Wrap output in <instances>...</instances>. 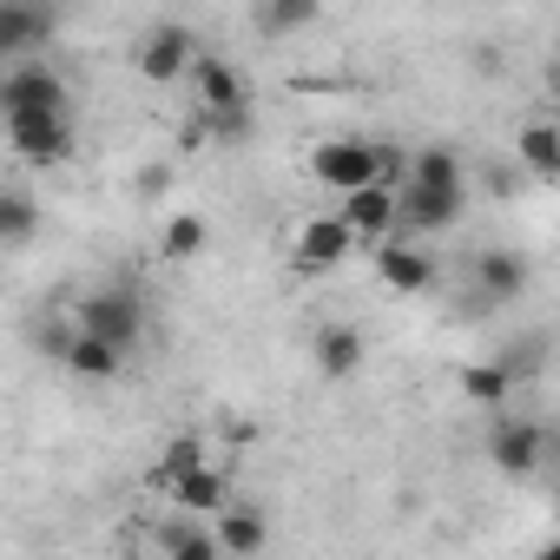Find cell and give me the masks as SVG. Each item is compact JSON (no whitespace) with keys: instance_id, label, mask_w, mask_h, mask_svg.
<instances>
[{"instance_id":"cell-1","label":"cell","mask_w":560,"mask_h":560,"mask_svg":"<svg viewBox=\"0 0 560 560\" xmlns=\"http://www.w3.org/2000/svg\"><path fill=\"white\" fill-rule=\"evenodd\" d=\"M73 330L126 357V350H132V343L145 337V304H139V291H126V284H106V291H86V298L73 304Z\"/></svg>"},{"instance_id":"cell-2","label":"cell","mask_w":560,"mask_h":560,"mask_svg":"<svg viewBox=\"0 0 560 560\" xmlns=\"http://www.w3.org/2000/svg\"><path fill=\"white\" fill-rule=\"evenodd\" d=\"M73 93L47 60H14L0 67V119H67Z\"/></svg>"},{"instance_id":"cell-3","label":"cell","mask_w":560,"mask_h":560,"mask_svg":"<svg viewBox=\"0 0 560 560\" xmlns=\"http://www.w3.org/2000/svg\"><path fill=\"white\" fill-rule=\"evenodd\" d=\"M311 172H317L330 191H363V185H389L396 152L376 145V139H324V145L311 152Z\"/></svg>"},{"instance_id":"cell-4","label":"cell","mask_w":560,"mask_h":560,"mask_svg":"<svg viewBox=\"0 0 560 560\" xmlns=\"http://www.w3.org/2000/svg\"><path fill=\"white\" fill-rule=\"evenodd\" d=\"M191 60H198V40H191V27H178V21H159V27L139 34V47H132V67H139L145 86H178V80L191 73Z\"/></svg>"},{"instance_id":"cell-5","label":"cell","mask_w":560,"mask_h":560,"mask_svg":"<svg viewBox=\"0 0 560 560\" xmlns=\"http://www.w3.org/2000/svg\"><path fill=\"white\" fill-rule=\"evenodd\" d=\"M54 27H60L54 8H34V0H0V67L40 60V47L54 40Z\"/></svg>"},{"instance_id":"cell-6","label":"cell","mask_w":560,"mask_h":560,"mask_svg":"<svg viewBox=\"0 0 560 560\" xmlns=\"http://www.w3.org/2000/svg\"><path fill=\"white\" fill-rule=\"evenodd\" d=\"M185 80L198 86V113H205V119H218V113H250V80H244L231 60H218V54H198Z\"/></svg>"},{"instance_id":"cell-7","label":"cell","mask_w":560,"mask_h":560,"mask_svg":"<svg viewBox=\"0 0 560 560\" xmlns=\"http://www.w3.org/2000/svg\"><path fill=\"white\" fill-rule=\"evenodd\" d=\"M462 205H468V185H455V191L402 185V191H396V231H402V237H409V231H448V224L462 218Z\"/></svg>"},{"instance_id":"cell-8","label":"cell","mask_w":560,"mask_h":560,"mask_svg":"<svg viewBox=\"0 0 560 560\" xmlns=\"http://www.w3.org/2000/svg\"><path fill=\"white\" fill-rule=\"evenodd\" d=\"M357 244H383L396 231V185H363V191H343V205L330 211Z\"/></svg>"},{"instance_id":"cell-9","label":"cell","mask_w":560,"mask_h":560,"mask_svg":"<svg viewBox=\"0 0 560 560\" xmlns=\"http://www.w3.org/2000/svg\"><path fill=\"white\" fill-rule=\"evenodd\" d=\"M540 455H547V435H540V422H527V416H501L494 429H488V462L501 468V475H534L540 468Z\"/></svg>"},{"instance_id":"cell-10","label":"cell","mask_w":560,"mask_h":560,"mask_svg":"<svg viewBox=\"0 0 560 560\" xmlns=\"http://www.w3.org/2000/svg\"><path fill=\"white\" fill-rule=\"evenodd\" d=\"M350 250H357V237H350L337 218H304V224H298V244H291V264H298L304 277H324V270L350 264Z\"/></svg>"},{"instance_id":"cell-11","label":"cell","mask_w":560,"mask_h":560,"mask_svg":"<svg viewBox=\"0 0 560 560\" xmlns=\"http://www.w3.org/2000/svg\"><path fill=\"white\" fill-rule=\"evenodd\" d=\"M8 145L27 165H60L73 152V119H8Z\"/></svg>"},{"instance_id":"cell-12","label":"cell","mask_w":560,"mask_h":560,"mask_svg":"<svg viewBox=\"0 0 560 560\" xmlns=\"http://www.w3.org/2000/svg\"><path fill=\"white\" fill-rule=\"evenodd\" d=\"M172 501H178V514L185 521H218L224 508H231V475L224 468H191V475H178L172 481Z\"/></svg>"},{"instance_id":"cell-13","label":"cell","mask_w":560,"mask_h":560,"mask_svg":"<svg viewBox=\"0 0 560 560\" xmlns=\"http://www.w3.org/2000/svg\"><path fill=\"white\" fill-rule=\"evenodd\" d=\"M363 357H370V343H363L357 324H324V330H317V370H324L330 383H350V376L363 370Z\"/></svg>"},{"instance_id":"cell-14","label":"cell","mask_w":560,"mask_h":560,"mask_svg":"<svg viewBox=\"0 0 560 560\" xmlns=\"http://www.w3.org/2000/svg\"><path fill=\"white\" fill-rule=\"evenodd\" d=\"M376 277H383L389 291L416 298V291H429V284H435V257H429V250H416V244H383Z\"/></svg>"},{"instance_id":"cell-15","label":"cell","mask_w":560,"mask_h":560,"mask_svg":"<svg viewBox=\"0 0 560 560\" xmlns=\"http://www.w3.org/2000/svg\"><path fill=\"white\" fill-rule=\"evenodd\" d=\"M211 540H218V553H237V560H250V553H264V540H270V521H264V508H224L218 514V527H211Z\"/></svg>"},{"instance_id":"cell-16","label":"cell","mask_w":560,"mask_h":560,"mask_svg":"<svg viewBox=\"0 0 560 560\" xmlns=\"http://www.w3.org/2000/svg\"><path fill=\"white\" fill-rule=\"evenodd\" d=\"M475 270H481V291H488L494 304H508V298L527 291V257H521V250H481Z\"/></svg>"},{"instance_id":"cell-17","label":"cell","mask_w":560,"mask_h":560,"mask_svg":"<svg viewBox=\"0 0 560 560\" xmlns=\"http://www.w3.org/2000/svg\"><path fill=\"white\" fill-rule=\"evenodd\" d=\"M34 231H40V205L27 191H14V185H0V250L34 244Z\"/></svg>"},{"instance_id":"cell-18","label":"cell","mask_w":560,"mask_h":560,"mask_svg":"<svg viewBox=\"0 0 560 560\" xmlns=\"http://www.w3.org/2000/svg\"><path fill=\"white\" fill-rule=\"evenodd\" d=\"M119 363H126L119 350H106V343H93V337H80V330H73V343H67V357H60V370H73L80 383H113Z\"/></svg>"},{"instance_id":"cell-19","label":"cell","mask_w":560,"mask_h":560,"mask_svg":"<svg viewBox=\"0 0 560 560\" xmlns=\"http://www.w3.org/2000/svg\"><path fill=\"white\" fill-rule=\"evenodd\" d=\"M205 244H211V224H205L198 211H172V224H165V237H159V257H165V264H191Z\"/></svg>"},{"instance_id":"cell-20","label":"cell","mask_w":560,"mask_h":560,"mask_svg":"<svg viewBox=\"0 0 560 560\" xmlns=\"http://www.w3.org/2000/svg\"><path fill=\"white\" fill-rule=\"evenodd\" d=\"M508 389H514V363H508V357H501V363H468V370H462V396L481 402V409H501Z\"/></svg>"},{"instance_id":"cell-21","label":"cell","mask_w":560,"mask_h":560,"mask_svg":"<svg viewBox=\"0 0 560 560\" xmlns=\"http://www.w3.org/2000/svg\"><path fill=\"white\" fill-rule=\"evenodd\" d=\"M159 540H165V560H224L218 553V540H211V527H198V521H165L159 527Z\"/></svg>"},{"instance_id":"cell-22","label":"cell","mask_w":560,"mask_h":560,"mask_svg":"<svg viewBox=\"0 0 560 560\" xmlns=\"http://www.w3.org/2000/svg\"><path fill=\"white\" fill-rule=\"evenodd\" d=\"M514 152H521V165H527L534 178H553V172H560V132H553L547 119L521 126V145H514Z\"/></svg>"},{"instance_id":"cell-23","label":"cell","mask_w":560,"mask_h":560,"mask_svg":"<svg viewBox=\"0 0 560 560\" xmlns=\"http://www.w3.org/2000/svg\"><path fill=\"white\" fill-rule=\"evenodd\" d=\"M402 185H435V191H455L462 185V159L448 152V145H422L416 159H409V178Z\"/></svg>"},{"instance_id":"cell-24","label":"cell","mask_w":560,"mask_h":560,"mask_svg":"<svg viewBox=\"0 0 560 560\" xmlns=\"http://www.w3.org/2000/svg\"><path fill=\"white\" fill-rule=\"evenodd\" d=\"M324 8L317 0H270V8H257V27L264 34H298V27H311Z\"/></svg>"},{"instance_id":"cell-25","label":"cell","mask_w":560,"mask_h":560,"mask_svg":"<svg viewBox=\"0 0 560 560\" xmlns=\"http://www.w3.org/2000/svg\"><path fill=\"white\" fill-rule=\"evenodd\" d=\"M191 468H205V442H198V435H178V442L159 455L152 481H159V488H172V481H178V475H191Z\"/></svg>"},{"instance_id":"cell-26","label":"cell","mask_w":560,"mask_h":560,"mask_svg":"<svg viewBox=\"0 0 560 560\" xmlns=\"http://www.w3.org/2000/svg\"><path fill=\"white\" fill-rule=\"evenodd\" d=\"M534 560H560V547H553V540H547V547H540V553H534Z\"/></svg>"}]
</instances>
